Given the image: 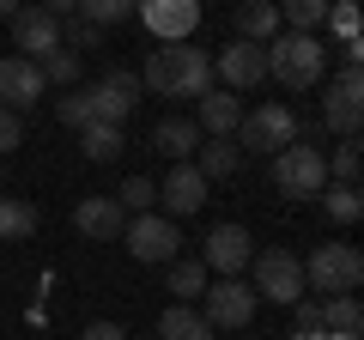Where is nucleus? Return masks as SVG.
<instances>
[{
    "instance_id": "nucleus-1",
    "label": "nucleus",
    "mask_w": 364,
    "mask_h": 340,
    "mask_svg": "<svg viewBox=\"0 0 364 340\" xmlns=\"http://www.w3.org/2000/svg\"><path fill=\"white\" fill-rule=\"evenodd\" d=\"M140 92L158 97H207L213 92V55L188 43H158L140 67Z\"/></svg>"
},
{
    "instance_id": "nucleus-2",
    "label": "nucleus",
    "mask_w": 364,
    "mask_h": 340,
    "mask_svg": "<svg viewBox=\"0 0 364 340\" xmlns=\"http://www.w3.org/2000/svg\"><path fill=\"white\" fill-rule=\"evenodd\" d=\"M322 67H328V49L316 31H279L267 43V79H279L286 92H316Z\"/></svg>"
},
{
    "instance_id": "nucleus-3",
    "label": "nucleus",
    "mask_w": 364,
    "mask_h": 340,
    "mask_svg": "<svg viewBox=\"0 0 364 340\" xmlns=\"http://www.w3.org/2000/svg\"><path fill=\"white\" fill-rule=\"evenodd\" d=\"M237 152H255V158H273L279 146H291L298 140V110L291 104H279V97H267V104H255V110H243V122H237Z\"/></svg>"
},
{
    "instance_id": "nucleus-4",
    "label": "nucleus",
    "mask_w": 364,
    "mask_h": 340,
    "mask_svg": "<svg viewBox=\"0 0 364 340\" xmlns=\"http://www.w3.org/2000/svg\"><path fill=\"white\" fill-rule=\"evenodd\" d=\"M267 176H273V188L286 201H316L328 188V158H322V146H279V152L267 158Z\"/></svg>"
},
{
    "instance_id": "nucleus-5",
    "label": "nucleus",
    "mask_w": 364,
    "mask_h": 340,
    "mask_svg": "<svg viewBox=\"0 0 364 340\" xmlns=\"http://www.w3.org/2000/svg\"><path fill=\"white\" fill-rule=\"evenodd\" d=\"M358 280H364V255L352 243H316L310 262H304V292H316V298L358 292Z\"/></svg>"
},
{
    "instance_id": "nucleus-6",
    "label": "nucleus",
    "mask_w": 364,
    "mask_h": 340,
    "mask_svg": "<svg viewBox=\"0 0 364 340\" xmlns=\"http://www.w3.org/2000/svg\"><path fill=\"white\" fill-rule=\"evenodd\" d=\"M249 286H255V298L291 310V304L304 298V262L291 249H255V255H249Z\"/></svg>"
},
{
    "instance_id": "nucleus-7",
    "label": "nucleus",
    "mask_w": 364,
    "mask_h": 340,
    "mask_svg": "<svg viewBox=\"0 0 364 340\" xmlns=\"http://www.w3.org/2000/svg\"><path fill=\"white\" fill-rule=\"evenodd\" d=\"M322 122L328 134H340V140H358V122H364V73L358 67H340L334 79H328L322 92Z\"/></svg>"
},
{
    "instance_id": "nucleus-8",
    "label": "nucleus",
    "mask_w": 364,
    "mask_h": 340,
    "mask_svg": "<svg viewBox=\"0 0 364 340\" xmlns=\"http://www.w3.org/2000/svg\"><path fill=\"white\" fill-rule=\"evenodd\" d=\"M122 243L134 249V262L164 267V262H176V255H182V225L164 219V213H134V219L122 225Z\"/></svg>"
},
{
    "instance_id": "nucleus-9",
    "label": "nucleus",
    "mask_w": 364,
    "mask_h": 340,
    "mask_svg": "<svg viewBox=\"0 0 364 340\" xmlns=\"http://www.w3.org/2000/svg\"><path fill=\"white\" fill-rule=\"evenodd\" d=\"M79 92H85L91 122H109V128H122V122L134 116V104H140V73H134V67H109L97 85H79Z\"/></svg>"
},
{
    "instance_id": "nucleus-10",
    "label": "nucleus",
    "mask_w": 364,
    "mask_h": 340,
    "mask_svg": "<svg viewBox=\"0 0 364 340\" xmlns=\"http://www.w3.org/2000/svg\"><path fill=\"white\" fill-rule=\"evenodd\" d=\"M200 304H207V328L213 334H225V328H249L255 322V286H249V280H213L207 292H200Z\"/></svg>"
},
{
    "instance_id": "nucleus-11",
    "label": "nucleus",
    "mask_w": 364,
    "mask_h": 340,
    "mask_svg": "<svg viewBox=\"0 0 364 340\" xmlns=\"http://www.w3.org/2000/svg\"><path fill=\"white\" fill-rule=\"evenodd\" d=\"M213 79H219L225 92H261L267 85V49L261 43H225L219 55H213Z\"/></svg>"
},
{
    "instance_id": "nucleus-12",
    "label": "nucleus",
    "mask_w": 364,
    "mask_h": 340,
    "mask_svg": "<svg viewBox=\"0 0 364 340\" xmlns=\"http://www.w3.org/2000/svg\"><path fill=\"white\" fill-rule=\"evenodd\" d=\"M43 92H49V85H43V67L37 61H25V55H0V110L25 116V110H37Z\"/></svg>"
},
{
    "instance_id": "nucleus-13",
    "label": "nucleus",
    "mask_w": 364,
    "mask_h": 340,
    "mask_svg": "<svg viewBox=\"0 0 364 340\" xmlns=\"http://www.w3.org/2000/svg\"><path fill=\"white\" fill-rule=\"evenodd\" d=\"M140 25L158 43H188L200 25V0H140Z\"/></svg>"
},
{
    "instance_id": "nucleus-14",
    "label": "nucleus",
    "mask_w": 364,
    "mask_h": 340,
    "mask_svg": "<svg viewBox=\"0 0 364 340\" xmlns=\"http://www.w3.org/2000/svg\"><path fill=\"white\" fill-rule=\"evenodd\" d=\"M207 176H200V170H195V158H188V164H176V170H170V176H164V183H158V201H164V219H195V213L200 207H207Z\"/></svg>"
},
{
    "instance_id": "nucleus-15",
    "label": "nucleus",
    "mask_w": 364,
    "mask_h": 340,
    "mask_svg": "<svg viewBox=\"0 0 364 340\" xmlns=\"http://www.w3.org/2000/svg\"><path fill=\"white\" fill-rule=\"evenodd\" d=\"M249 255H255V237H249L243 225H213L207 249H200V262H207V267H213L219 280H243Z\"/></svg>"
},
{
    "instance_id": "nucleus-16",
    "label": "nucleus",
    "mask_w": 364,
    "mask_h": 340,
    "mask_svg": "<svg viewBox=\"0 0 364 340\" xmlns=\"http://www.w3.org/2000/svg\"><path fill=\"white\" fill-rule=\"evenodd\" d=\"M13 43H18L25 61H49L61 49V18H49L43 6H18L13 13Z\"/></svg>"
},
{
    "instance_id": "nucleus-17",
    "label": "nucleus",
    "mask_w": 364,
    "mask_h": 340,
    "mask_svg": "<svg viewBox=\"0 0 364 340\" xmlns=\"http://www.w3.org/2000/svg\"><path fill=\"white\" fill-rule=\"evenodd\" d=\"M237 122H243V97H237V92L213 85L207 97H195V128L207 134V140H231Z\"/></svg>"
},
{
    "instance_id": "nucleus-18",
    "label": "nucleus",
    "mask_w": 364,
    "mask_h": 340,
    "mask_svg": "<svg viewBox=\"0 0 364 340\" xmlns=\"http://www.w3.org/2000/svg\"><path fill=\"white\" fill-rule=\"evenodd\" d=\"M73 225L85 237H97V243H122V225H128V213H122L116 195H85L73 207Z\"/></svg>"
},
{
    "instance_id": "nucleus-19",
    "label": "nucleus",
    "mask_w": 364,
    "mask_h": 340,
    "mask_svg": "<svg viewBox=\"0 0 364 340\" xmlns=\"http://www.w3.org/2000/svg\"><path fill=\"white\" fill-rule=\"evenodd\" d=\"M200 140H207V134L195 128V116H164V122L152 128V152L176 158V164H188V158L200 152Z\"/></svg>"
},
{
    "instance_id": "nucleus-20",
    "label": "nucleus",
    "mask_w": 364,
    "mask_h": 340,
    "mask_svg": "<svg viewBox=\"0 0 364 340\" xmlns=\"http://www.w3.org/2000/svg\"><path fill=\"white\" fill-rule=\"evenodd\" d=\"M237 37L267 49V43L279 37V6H273V0H237Z\"/></svg>"
},
{
    "instance_id": "nucleus-21",
    "label": "nucleus",
    "mask_w": 364,
    "mask_h": 340,
    "mask_svg": "<svg viewBox=\"0 0 364 340\" xmlns=\"http://www.w3.org/2000/svg\"><path fill=\"white\" fill-rule=\"evenodd\" d=\"M195 170L207 176V183H231L237 170H243V152H237V140H200Z\"/></svg>"
},
{
    "instance_id": "nucleus-22",
    "label": "nucleus",
    "mask_w": 364,
    "mask_h": 340,
    "mask_svg": "<svg viewBox=\"0 0 364 340\" xmlns=\"http://www.w3.org/2000/svg\"><path fill=\"white\" fill-rule=\"evenodd\" d=\"M158 340H219L207 328V316L195 310V304H170L164 316H158Z\"/></svg>"
},
{
    "instance_id": "nucleus-23",
    "label": "nucleus",
    "mask_w": 364,
    "mask_h": 340,
    "mask_svg": "<svg viewBox=\"0 0 364 340\" xmlns=\"http://www.w3.org/2000/svg\"><path fill=\"white\" fill-rule=\"evenodd\" d=\"M164 292H176V304H195L200 292H207V262H195V255H176V262H164Z\"/></svg>"
},
{
    "instance_id": "nucleus-24",
    "label": "nucleus",
    "mask_w": 364,
    "mask_h": 340,
    "mask_svg": "<svg viewBox=\"0 0 364 340\" xmlns=\"http://www.w3.org/2000/svg\"><path fill=\"white\" fill-rule=\"evenodd\" d=\"M79 134H85L79 146H85V158H91V164H116V158H122V146H128V134H122V128H109V122H91V128H79Z\"/></svg>"
},
{
    "instance_id": "nucleus-25",
    "label": "nucleus",
    "mask_w": 364,
    "mask_h": 340,
    "mask_svg": "<svg viewBox=\"0 0 364 340\" xmlns=\"http://www.w3.org/2000/svg\"><path fill=\"white\" fill-rule=\"evenodd\" d=\"M322 328H328V334H358V328H364L358 292H340V298H322Z\"/></svg>"
},
{
    "instance_id": "nucleus-26",
    "label": "nucleus",
    "mask_w": 364,
    "mask_h": 340,
    "mask_svg": "<svg viewBox=\"0 0 364 340\" xmlns=\"http://www.w3.org/2000/svg\"><path fill=\"white\" fill-rule=\"evenodd\" d=\"M37 231V207L18 195H0V243H18V237Z\"/></svg>"
},
{
    "instance_id": "nucleus-27",
    "label": "nucleus",
    "mask_w": 364,
    "mask_h": 340,
    "mask_svg": "<svg viewBox=\"0 0 364 340\" xmlns=\"http://www.w3.org/2000/svg\"><path fill=\"white\" fill-rule=\"evenodd\" d=\"M273 6H279L286 31H322V18H328V0H273Z\"/></svg>"
},
{
    "instance_id": "nucleus-28",
    "label": "nucleus",
    "mask_w": 364,
    "mask_h": 340,
    "mask_svg": "<svg viewBox=\"0 0 364 340\" xmlns=\"http://www.w3.org/2000/svg\"><path fill=\"white\" fill-rule=\"evenodd\" d=\"M134 13H140V0H79V18H91L97 31H109V25H128Z\"/></svg>"
},
{
    "instance_id": "nucleus-29",
    "label": "nucleus",
    "mask_w": 364,
    "mask_h": 340,
    "mask_svg": "<svg viewBox=\"0 0 364 340\" xmlns=\"http://www.w3.org/2000/svg\"><path fill=\"white\" fill-rule=\"evenodd\" d=\"M322 207H328V219H334V225H358L364 201H358V188H352V183H328L322 188Z\"/></svg>"
},
{
    "instance_id": "nucleus-30",
    "label": "nucleus",
    "mask_w": 364,
    "mask_h": 340,
    "mask_svg": "<svg viewBox=\"0 0 364 340\" xmlns=\"http://www.w3.org/2000/svg\"><path fill=\"white\" fill-rule=\"evenodd\" d=\"M37 67H43V85H61V92L79 85V55L73 49H55L49 61H37Z\"/></svg>"
},
{
    "instance_id": "nucleus-31",
    "label": "nucleus",
    "mask_w": 364,
    "mask_h": 340,
    "mask_svg": "<svg viewBox=\"0 0 364 340\" xmlns=\"http://www.w3.org/2000/svg\"><path fill=\"white\" fill-rule=\"evenodd\" d=\"M328 31H334V43H358V6L352 0H328Z\"/></svg>"
},
{
    "instance_id": "nucleus-32",
    "label": "nucleus",
    "mask_w": 364,
    "mask_h": 340,
    "mask_svg": "<svg viewBox=\"0 0 364 340\" xmlns=\"http://www.w3.org/2000/svg\"><path fill=\"white\" fill-rule=\"evenodd\" d=\"M97 43H104V31L91 25V18H79V13H73V18H61V49H73V55H79V49H97Z\"/></svg>"
},
{
    "instance_id": "nucleus-33",
    "label": "nucleus",
    "mask_w": 364,
    "mask_h": 340,
    "mask_svg": "<svg viewBox=\"0 0 364 340\" xmlns=\"http://www.w3.org/2000/svg\"><path fill=\"white\" fill-rule=\"evenodd\" d=\"M116 201H122V213H146L158 201V183H146V176H128V183L116 188Z\"/></svg>"
},
{
    "instance_id": "nucleus-34",
    "label": "nucleus",
    "mask_w": 364,
    "mask_h": 340,
    "mask_svg": "<svg viewBox=\"0 0 364 340\" xmlns=\"http://www.w3.org/2000/svg\"><path fill=\"white\" fill-rule=\"evenodd\" d=\"M55 116H61L67 128H91V110H85V92H79V85H73V92H61V97H55Z\"/></svg>"
},
{
    "instance_id": "nucleus-35",
    "label": "nucleus",
    "mask_w": 364,
    "mask_h": 340,
    "mask_svg": "<svg viewBox=\"0 0 364 340\" xmlns=\"http://www.w3.org/2000/svg\"><path fill=\"white\" fill-rule=\"evenodd\" d=\"M358 164H364V158H358V140H346V146L334 152V183H352V188H358Z\"/></svg>"
},
{
    "instance_id": "nucleus-36",
    "label": "nucleus",
    "mask_w": 364,
    "mask_h": 340,
    "mask_svg": "<svg viewBox=\"0 0 364 340\" xmlns=\"http://www.w3.org/2000/svg\"><path fill=\"white\" fill-rule=\"evenodd\" d=\"M25 146V116H13V110H0V158L18 152Z\"/></svg>"
},
{
    "instance_id": "nucleus-37",
    "label": "nucleus",
    "mask_w": 364,
    "mask_h": 340,
    "mask_svg": "<svg viewBox=\"0 0 364 340\" xmlns=\"http://www.w3.org/2000/svg\"><path fill=\"white\" fill-rule=\"evenodd\" d=\"M291 322H298V328H322V298H310V292H304V298L291 304Z\"/></svg>"
},
{
    "instance_id": "nucleus-38",
    "label": "nucleus",
    "mask_w": 364,
    "mask_h": 340,
    "mask_svg": "<svg viewBox=\"0 0 364 340\" xmlns=\"http://www.w3.org/2000/svg\"><path fill=\"white\" fill-rule=\"evenodd\" d=\"M79 340H128V334H122L116 322H91V328H85V334H79Z\"/></svg>"
},
{
    "instance_id": "nucleus-39",
    "label": "nucleus",
    "mask_w": 364,
    "mask_h": 340,
    "mask_svg": "<svg viewBox=\"0 0 364 340\" xmlns=\"http://www.w3.org/2000/svg\"><path fill=\"white\" fill-rule=\"evenodd\" d=\"M37 6H43L49 18H73V13H79V0H37Z\"/></svg>"
},
{
    "instance_id": "nucleus-40",
    "label": "nucleus",
    "mask_w": 364,
    "mask_h": 340,
    "mask_svg": "<svg viewBox=\"0 0 364 340\" xmlns=\"http://www.w3.org/2000/svg\"><path fill=\"white\" fill-rule=\"evenodd\" d=\"M364 61V37L358 43H340V67H358Z\"/></svg>"
},
{
    "instance_id": "nucleus-41",
    "label": "nucleus",
    "mask_w": 364,
    "mask_h": 340,
    "mask_svg": "<svg viewBox=\"0 0 364 340\" xmlns=\"http://www.w3.org/2000/svg\"><path fill=\"white\" fill-rule=\"evenodd\" d=\"M286 340H328V334H322V328H291Z\"/></svg>"
},
{
    "instance_id": "nucleus-42",
    "label": "nucleus",
    "mask_w": 364,
    "mask_h": 340,
    "mask_svg": "<svg viewBox=\"0 0 364 340\" xmlns=\"http://www.w3.org/2000/svg\"><path fill=\"white\" fill-rule=\"evenodd\" d=\"M18 6H25V0H0V18H13V13H18Z\"/></svg>"
}]
</instances>
